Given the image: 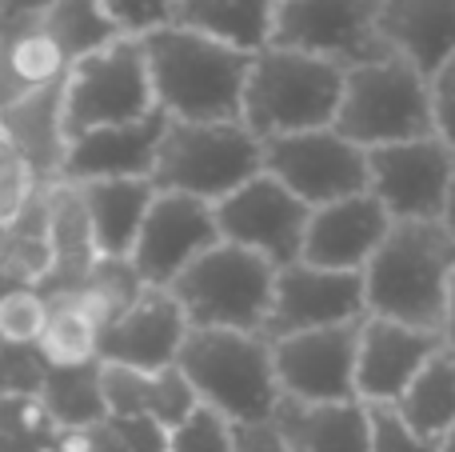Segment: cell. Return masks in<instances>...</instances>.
<instances>
[{
  "label": "cell",
  "mask_w": 455,
  "mask_h": 452,
  "mask_svg": "<svg viewBox=\"0 0 455 452\" xmlns=\"http://www.w3.org/2000/svg\"><path fill=\"white\" fill-rule=\"evenodd\" d=\"M36 20H40V28L64 48V56H68L72 64L120 36V28L108 20L100 0H52Z\"/></svg>",
  "instance_id": "cell-31"
},
{
  "label": "cell",
  "mask_w": 455,
  "mask_h": 452,
  "mask_svg": "<svg viewBox=\"0 0 455 452\" xmlns=\"http://www.w3.org/2000/svg\"><path fill=\"white\" fill-rule=\"evenodd\" d=\"M264 173L307 208H323L331 200L368 192V152L336 128H307L264 141Z\"/></svg>",
  "instance_id": "cell-10"
},
{
  "label": "cell",
  "mask_w": 455,
  "mask_h": 452,
  "mask_svg": "<svg viewBox=\"0 0 455 452\" xmlns=\"http://www.w3.org/2000/svg\"><path fill=\"white\" fill-rule=\"evenodd\" d=\"M168 452H235V424L216 408L196 405L176 429H168Z\"/></svg>",
  "instance_id": "cell-34"
},
{
  "label": "cell",
  "mask_w": 455,
  "mask_h": 452,
  "mask_svg": "<svg viewBox=\"0 0 455 452\" xmlns=\"http://www.w3.org/2000/svg\"><path fill=\"white\" fill-rule=\"evenodd\" d=\"M275 269L264 256L220 240L172 280L168 293L188 317V328H228L264 336Z\"/></svg>",
  "instance_id": "cell-7"
},
{
  "label": "cell",
  "mask_w": 455,
  "mask_h": 452,
  "mask_svg": "<svg viewBox=\"0 0 455 452\" xmlns=\"http://www.w3.org/2000/svg\"><path fill=\"white\" fill-rule=\"evenodd\" d=\"M212 245H220L212 205L180 192H156L128 261L148 288H172V280Z\"/></svg>",
  "instance_id": "cell-15"
},
{
  "label": "cell",
  "mask_w": 455,
  "mask_h": 452,
  "mask_svg": "<svg viewBox=\"0 0 455 452\" xmlns=\"http://www.w3.org/2000/svg\"><path fill=\"white\" fill-rule=\"evenodd\" d=\"M440 452H455V432H448V437L440 440Z\"/></svg>",
  "instance_id": "cell-46"
},
{
  "label": "cell",
  "mask_w": 455,
  "mask_h": 452,
  "mask_svg": "<svg viewBox=\"0 0 455 452\" xmlns=\"http://www.w3.org/2000/svg\"><path fill=\"white\" fill-rule=\"evenodd\" d=\"M0 141L12 149L32 184H60L68 133H64V85L32 93L0 109Z\"/></svg>",
  "instance_id": "cell-20"
},
{
  "label": "cell",
  "mask_w": 455,
  "mask_h": 452,
  "mask_svg": "<svg viewBox=\"0 0 455 452\" xmlns=\"http://www.w3.org/2000/svg\"><path fill=\"white\" fill-rule=\"evenodd\" d=\"M392 408L427 440H443L455 432V352H435Z\"/></svg>",
  "instance_id": "cell-29"
},
{
  "label": "cell",
  "mask_w": 455,
  "mask_h": 452,
  "mask_svg": "<svg viewBox=\"0 0 455 452\" xmlns=\"http://www.w3.org/2000/svg\"><path fill=\"white\" fill-rule=\"evenodd\" d=\"M379 36L387 52L432 80L455 52V0H379Z\"/></svg>",
  "instance_id": "cell-22"
},
{
  "label": "cell",
  "mask_w": 455,
  "mask_h": 452,
  "mask_svg": "<svg viewBox=\"0 0 455 452\" xmlns=\"http://www.w3.org/2000/svg\"><path fill=\"white\" fill-rule=\"evenodd\" d=\"M443 229L451 232V240H455V176H451V189H448V205H443Z\"/></svg>",
  "instance_id": "cell-45"
},
{
  "label": "cell",
  "mask_w": 455,
  "mask_h": 452,
  "mask_svg": "<svg viewBox=\"0 0 455 452\" xmlns=\"http://www.w3.org/2000/svg\"><path fill=\"white\" fill-rule=\"evenodd\" d=\"M363 317H368V309H363L360 272H336L307 261H291L283 269H275L264 341H283V336H296V333H315V328L355 325Z\"/></svg>",
  "instance_id": "cell-13"
},
{
  "label": "cell",
  "mask_w": 455,
  "mask_h": 452,
  "mask_svg": "<svg viewBox=\"0 0 455 452\" xmlns=\"http://www.w3.org/2000/svg\"><path fill=\"white\" fill-rule=\"evenodd\" d=\"M275 0H176V28L212 36L240 52H259L272 44Z\"/></svg>",
  "instance_id": "cell-28"
},
{
  "label": "cell",
  "mask_w": 455,
  "mask_h": 452,
  "mask_svg": "<svg viewBox=\"0 0 455 452\" xmlns=\"http://www.w3.org/2000/svg\"><path fill=\"white\" fill-rule=\"evenodd\" d=\"M188 336V317L168 288H144L128 309L104 325L100 365H124L140 373L172 368Z\"/></svg>",
  "instance_id": "cell-16"
},
{
  "label": "cell",
  "mask_w": 455,
  "mask_h": 452,
  "mask_svg": "<svg viewBox=\"0 0 455 452\" xmlns=\"http://www.w3.org/2000/svg\"><path fill=\"white\" fill-rule=\"evenodd\" d=\"M288 452H368V405L360 400H283L272 413Z\"/></svg>",
  "instance_id": "cell-23"
},
{
  "label": "cell",
  "mask_w": 455,
  "mask_h": 452,
  "mask_svg": "<svg viewBox=\"0 0 455 452\" xmlns=\"http://www.w3.org/2000/svg\"><path fill=\"white\" fill-rule=\"evenodd\" d=\"M48 253H52V264H48L44 280L36 285L48 301L80 293L92 280L96 264H100V248H96L92 224H88L76 184L60 181L48 192Z\"/></svg>",
  "instance_id": "cell-21"
},
{
  "label": "cell",
  "mask_w": 455,
  "mask_h": 452,
  "mask_svg": "<svg viewBox=\"0 0 455 452\" xmlns=\"http://www.w3.org/2000/svg\"><path fill=\"white\" fill-rule=\"evenodd\" d=\"M331 128L363 152L432 136V80L400 56L355 64L344 72V93Z\"/></svg>",
  "instance_id": "cell-6"
},
{
  "label": "cell",
  "mask_w": 455,
  "mask_h": 452,
  "mask_svg": "<svg viewBox=\"0 0 455 452\" xmlns=\"http://www.w3.org/2000/svg\"><path fill=\"white\" fill-rule=\"evenodd\" d=\"M52 301L36 285H8L0 280V344L36 349L40 333L48 325Z\"/></svg>",
  "instance_id": "cell-32"
},
{
  "label": "cell",
  "mask_w": 455,
  "mask_h": 452,
  "mask_svg": "<svg viewBox=\"0 0 455 452\" xmlns=\"http://www.w3.org/2000/svg\"><path fill=\"white\" fill-rule=\"evenodd\" d=\"M44 452H48V448H44Z\"/></svg>",
  "instance_id": "cell-48"
},
{
  "label": "cell",
  "mask_w": 455,
  "mask_h": 452,
  "mask_svg": "<svg viewBox=\"0 0 455 452\" xmlns=\"http://www.w3.org/2000/svg\"><path fill=\"white\" fill-rule=\"evenodd\" d=\"M432 117L435 136L455 152V52L432 72Z\"/></svg>",
  "instance_id": "cell-39"
},
{
  "label": "cell",
  "mask_w": 455,
  "mask_h": 452,
  "mask_svg": "<svg viewBox=\"0 0 455 452\" xmlns=\"http://www.w3.org/2000/svg\"><path fill=\"white\" fill-rule=\"evenodd\" d=\"M0 248H4V221H0Z\"/></svg>",
  "instance_id": "cell-47"
},
{
  "label": "cell",
  "mask_w": 455,
  "mask_h": 452,
  "mask_svg": "<svg viewBox=\"0 0 455 452\" xmlns=\"http://www.w3.org/2000/svg\"><path fill=\"white\" fill-rule=\"evenodd\" d=\"M28 189H32V176L24 173V165L12 157V149L0 141V221H8V216L20 208Z\"/></svg>",
  "instance_id": "cell-41"
},
{
  "label": "cell",
  "mask_w": 455,
  "mask_h": 452,
  "mask_svg": "<svg viewBox=\"0 0 455 452\" xmlns=\"http://www.w3.org/2000/svg\"><path fill=\"white\" fill-rule=\"evenodd\" d=\"M272 344L275 389L283 400H307V405H331V400H355V344H360V320L336 328L296 333Z\"/></svg>",
  "instance_id": "cell-14"
},
{
  "label": "cell",
  "mask_w": 455,
  "mask_h": 452,
  "mask_svg": "<svg viewBox=\"0 0 455 452\" xmlns=\"http://www.w3.org/2000/svg\"><path fill=\"white\" fill-rule=\"evenodd\" d=\"M212 208L220 240L264 256L272 269H283V264L299 261V253H304V232L312 208L291 197L275 176H251L248 184L228 192Z\"/></svg>",
  "instance_id": "cell-11"
},
{
  "label": "cell",
  "mask_w": 455,
  "mask_h": 452,
  "mask_svg": "<svg viewBox=\"0 0 455 452\" xmlns=\"http://www.w3.org/2000/svg\"><path fill=\"white\" fill-rule=\"evenodd\" d=\"M440 349V336L427 328L363 317L360 344H355V400L360 405H395Z\"/></svg>",
  "instance_id": "cell-17"
},
{
  "label": "cell",
  "mask_w": 455,
  "mask_h": 452,
  "mask_svg": "<svg viewBox=\"0 0 455 452\" xmlns=\"http://www.w3.org/2000/svg\"><path fill=\"white\" fill-rule=\"evenodd\" d=\"M451 269L455 240L443 229V221H392L376 256L360 272L363 309L368 317L400 320V325L435 333Z\"/></svg>",
  "instance_id": "cell-1"
},
{
  "label": "cell",
  "mask_w": 455,
  "mask_h": 452,
  "mask_svg": "<svg viewBox=\"0 0 455 452\" xmlns=\"http://www.w3.org/2000/svg\"><path fill=\"white\" fill-rule=\"evenodd\" d=\"M176 368L192 384L200 405L216 408L232 424L272 421L275 405H280L272 344L259 333L188 328Z\"/></svg>",
  "instance_id": "cell-4"
},
{
  "label": "cell",
  "mask_w": 455,
  "mask_h": 452,
  "mask_svg": "<svg viewBox=\"0 0 455 452\" xmlns=\"http://www.w3.org/2000/svg\"><path fill=\"white\" fill-rule=\"evenodd\" d=\"M156 96H152L148 61H144L140 36H116L112 44L80 56L64 77V133L80 136L108 125H132L152 117Z\"/></svg>",
  "instance_id": "cell-8"
},
{
  "label": "cell",
  "mask_w": 455,
  "mask_h": 452,
  "mask_svg": "<svg viewBox=\"0 0 455 452\" xmlns=\"http://www.w3.org/2000/svg\"><path fill=\"white\" fill-rule=\"evenodd\" d=\"M451 176L455 152L435 133L368 152V192L392 221H440Z\"/></svg>",
  "instance_id": "cell-12"
},
{
  "label": "cell",
  "mask_w": 455,
  "mask_h": 452,
  "mask_svg": "<svg viewBox=\"0 0 455 452\" xmlns=\"http://www.w3.org/2000/svg\"><path fill=\"white\" fill-rule=\"evenodd\" d=\"M152 96L168 120H240L251 52L188 28H156L140 36Z\"/></svg>",
  "instance_id": "cell-2"
},
{
  "label": "cell",
  "mask_w": 455,
  "mask_h": 452,
  "mask_svg": "<svg viewBox=\"0 0 455 452\" xmlns=\"http://www.w3.org/2000/svg\"><path fill=\"white\" fill-rule=\"evenodd\" d=\"M56 424L48 421L36 397H0V445L24 452H44Z\"/></svg>",
  "instance_id": "cell-33"
},
{
  "label": "cell",
  "mask_w": 455,
  "mask_h": 452,
  "mask_svg": "<svg viewBox=\"0 0 455 452\" xmlns=\"http://www.w3.org/2000/svg\"><path fill=\"white\" fill-rule=\"evenodd\" d=\"M80 200H84L88 224L100 256L112 261H128L132 245L140 237V224L148 216L152 200H156V184L152 181H96V184H76Z\"/></svg>",
  "instance_id": "cell-26"
},
{
  "label": "cell",
  "mask_w": 455,
  "mask_h": 452,
  "mask_svg": "<svg viewBox=\"0 0 455 452\" xmlns=\"http://www.w3.org/2000/svg\"><path fill=\"white\" fill-rule=\"evenodd\" d=\"M36 400L44 405L48 421L56 429H80V424L108 421V405H104L100 389V360L80 368H48Z\"/></svg>",
  "instance_id": "cell-30"
},
{
  "label": "cell",
  "mask_w": 455,
  "mask_h": 452,
  "mask_svg": "<svg viewBox=\"0 0 455 452\" xmlns=\"http://www.w3.org/2000/svg\"><path fill=\"white\" fill-rule=\"evenodd\" d=\"M52 0H0V28H12V24L36 20Z\"/></svg>",
  "instance_id": "cell-43"
},
{
  "label": "cell",
  "mask_w": 455,
  "mask_h": 452,
  "mask_svg": "<svg viewBox=\"0 0 455 452\" xmlns=\"http://www.w3.org/2000/svg\"><path fill=\"white\" fill-rule=\"evenodd\" d=\"M100 389L108 416H152L164 429H176L192 408L200 405L192 384L184 381L180 368H156V373H140V368L124 365H100Z\"/></svg>",
  "instance_id": "cell-24"
},
{
  "label": "cell",
  "mask_w": 455,
  "mask_h": 452,
  "mask_svg": "<svg viewBox=\"0 0 455 452\" xmlns=\"http://www.w3.org/2000/svg\"><path fill=\"white\" fill-rule=\"evenodd\" d=\"M68 64L72 61L64 56V48L40 28V20L0 28V109L64 85Z\"/></svg>",
  "instance_id": "cell-25"
},
{
  "label": "cell",
  "mask_w": 455,
  "mask_h": 452,
  "mask_svg": "<svg viewBox=\"0 0 455 452\" xmlns=\"http://www.w3.org/2000/svg\"><path fill=\"white\" fill-rule=\"evenodd\" d=\"M100 4L120 36H148L156 28H168L176 12V0H100Z\"/></svg>",
  "instance_id": "cell-37"
},
{
  "label": "cell",
  "mask_w": 455,
  "mask_h": 452,
  "mask_svg": "<svg viewBox=\"0 0 455 452\" xmlns=\"http://www.w3.org/2000/svg\"><path fill=\"white\" fill-rule=\"evenodd\" d=\"M164 112H152L132 125L92 128L68 141L64 157V184H96V181H152Z\"/></svg>",
  "instance_id": "cell-19"
},
{
  "label": "cell",
  "mask_w": 455,
  "mask_h": 452,
  "mask_svg": "<svg viewBox=\"0 0 455 452\" xmlns=\"http://www.w3.org/2000/svg\"><path fill=\"white\" fill-rule=\"evenodd\" d=\"M48 452H128L124 440L116 437L112 421L80 424V429H56L48 440Z\"/></svg>",
  "instance_id": "cell-38"
},
{
  "label": "cell",
  "mask_w": 455,
  "mask_h": 452,
  "mask_svg": "<svg viewBox=\"0 0 455 452\" xmlns=\"http://www.w3.org/2000/svg\"><path fill=\"white\" fill-rule=\"evenodd\" d=\"M112 320L104 301L92 288H80L72 296L52 301L48 325L36 341V352L44 357L48 368H80L100 360V333Z\"/></svg>",
  "instance_id": "cell-27"
},
{
  "label": "cell",
  "mask_w": 455,
  "mask_h": 452,
  "mask_svg": "<svg viewBox=\"0 0 455 452\" xmlns=\"http://www.w3.org/2000/svg\"><path fill=\"white\" fill-rule=\"evenodd\" d=\"M264 173V141L243 120H164L152 165L156 192L216 205Z\"/></svg>",
  "instance_id": "cell-5"
},
{
  "label": "cell",
  "mask_w": 455,
  "mask_h": 452,
  "mask_svg": "<svg viewBox=\"0 0 455 452\" xmlns=\"http://www.w3.org/2000/svg\"><path fill=\"white\" fill-rule=\"evenodd\" d=\"M128 452H168V429L152 416H108Z\"/></svg>",
  "instance_id": "cell-40"
},
{
  "label": "cell",
  "mask_w": 455,
  "mask_h": 452,
  "mask_svg": "<svg viewBox=\"0 0 455 452\" xmlns=\"http://www.w3.org/2000/svg\"><path fill=\"white\" fill-rule=\"evenodd\" d=\"M44 357L36 349L0 344V397H36L44 384Z\"/></svg>",
  "instance_id": "cell-36"
},
{
  "label": "cell",
  "mask_w": 455,
  "mask_h": 452,
  "mask_svg": "<svg viewBox=\"0 0 455 452\" xmlns=\"http://www.w3.org/2000/svg\"><path fill=\"white\" fill-rule=\"evenodd\" d=\"M368 452H440V440L419 437L392 405H368Z\"/></svg>",
  "instance_id": "cell-35"
},
{
  "label": "cell",
  "mask_w": 455,
  "mask_h": 452,
  "mask_svg": "<svg viewBox=\"0 0 455 452\" xmlns=\"http://www.w3.org/2000/svg\"><path fill=\"white\" fill-rule=\"evenodd\" d=\"M235 452H288L283 437L275 432L272 421L256 424H235Z\"/></svg>",
  "instance_id": "cell-42"
},
{
  "label": "cell",
  "mask_w": 455,
  "mask_h": 452,
  "mask_svg": "<svg viewBox=\"0 0 455 452\" xmlns=\"http://www.w3.org/2000/svg\"><path fill=\"white\" fill-rule=\"evenodd\" d=\"M344 72L347 69L339 64L296 52V48H259L251 52L248 80H243L240 120L259 141L331 128L339 93H344Z\"/></svg>",
  "instance_id": "cell-3"
},
{
  "label": "cell",
  "mask_w": 455,
  "mask_h": 452,
  "mask_svg": "<svg viewBox=\"0 0 455 452\" xmlns=\"http://www.w3.org/2000/svg\"><path fill=\"white\" fill-rule=\"evenodd\" d=\"M387 229H392V216L371 192L331 200L323 208H312V216H307L299 261L336 272H363V264L376 256Z\"/></svg>",
  "instance_id": "cell-18"
},
{
  "label": "cell",
  "mask_w": 455,
  "mask_h": 452,
  "mask_svg": "<svg viewBox=\"0 0 455 452\" xmlns=\"http://www.w3.org/2000/svg\"><path fill=\"white\" fill-rule=\"evenodd\" d=\"M272 44L339 69L392 56L379 36V0H275Z\"/></svg>",
  "instance_id": "cell-9"
},
{
  "label": "cell",
  "mask_w": 455,
  "mask_h": 452,
  "mask_svg": "<svg viewBox=\"0 0 455 452\" xmlns=\"http://www.w3.org/2000/svg\"><path fill=\"white\" fill-rule=\"evenodd\" d=\"M440 344L448 352H455V269H451V280H448V296H443V317H440Z\"/></svg>",
  "instance_id": "cell-44"
}]
</instances>
